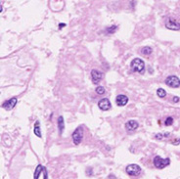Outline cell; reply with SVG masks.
<instances>
[{
    "label": "cell",
    "instance_id": "16",
    "mask_svg": "<svg viewBox=\"0 0 180 179\" xmlns=\"http://www.w3.org/2000/svg\"><path fill=\"white\" fill-rule=\"evenodd\" d=\"M157 95L160 98H165L166 96V92H165V89H163V88H158V89L157 90Z\"/></svg>",
    "mask_w": 180,
    "mask_h": 179
},
{
    "label": "cell",
    "instance_id": "4",
    "mask_svg": "<svg viewBox=\"0 0 180 179\" xmlns=\"http://www.w3.org/2000/svg\"><path fill=\"white\" fill-rule=\"evenodd\" d=\"M126 173L130 176H138L141 173V167L135 164H129L126 167Z\"/></svg>",
    "mask_w": 180,
    "mask_h": 179
},
{
    "label": "cell",
    "instance_id": "15",
    "mask_svg": "<svg viewBox=\"0 0 180 179\" xmlns=\"http://www.w3.org/2000/svg\"><path fill=\"white\" fill-rule=\"evenodd\" d=\"M34 134H35L37 137H41V131H40V123L39 121H36L35 123H34Z\"/></svg>",
    "mask_w": 180,
    "mask_h": 179
},
{
    "label": "cell",
    "instance_id": "12",
    "mask_svg": "<svg viewBox=\"0 0 180 179\" xmlns=\"http://www.w3.org/2000/svg\"><path fill=\"white\" fill-rule=\"evenodd\" d=\"M58 128H59V133L62 134V132H63L64 128H65V123H64V119L63 117L60 116L58 119Z\"/></svg>",
    "mask_w": 180,
    "mask_h": 179
},
{
    "label": "cell",
    "instance_id": "17",
    "mask_svg": "<svg viewBox=\"0 0 180 179\" xmlns=\"http://www.w3.org/2000/svg\"><path fill=\"white\" fill-rule=\"evenodd\" d=\"M117 29V26H109V28H106V33L112 34V33H115Z\"/></svg>",
    "mask_w": 180,
    "mask_h": 179
},
{
    "label": "cell",
    "instance_id": "8",
    "mask_svg": "<svg viewBox=\"0 0 180 179\" xmlns=\"http://www.w3.org/2000/svg\"><path fill=\"white\" fill-rule=\"evenodd\" d=\"M91 78H92L94 84H98L101 81V79L103 78V74L99 71L98 69H92L91 71Z\"/></svg>",
    "mask_w": 180,
    "mask_h": 179
},
{
    "label": "cell",
    "instance_id": "18",
    "mask_svg": "<svg viewBox=\"0 0 180 179\" xmlns=\"http://www.w3.org/2000/svg\"><path fill=\"white\" fill-rule=\"evenodd\" d=\"M95 91L99 95H103V94H105V88L102 87V86H97L95 89Z\"/></svg>",
    "mask_w": 180,
    "mask_h": 179
},
{
    "label": "cell",
    "instance_id": "9",
    "mask_svg": "<svg viewBox=\"0 0 180 179\" xmlns=\"http://www.w3.org/2000/svg\"><path fill=\"white\" fill-rule=\"evenodd\" d=\"M111 102L108 98H104V99H101L100 101L98 102V107L99 109L102 111H108L111 109Z\"/></svg>",
    "mask_w": 180,
    "mask_h": 179
},
{
    "label": "cell",
    "instance_id": "22",
    "mask_svg": "<svg viewBox=\"0 0 180 179\" xmlns=\"http://www.w3.org/2000/svg\"><path fill=\"white\" fill-rule=\"evenodd\" d=\"M64 26H66V24H60L59 25V28H63Z\"/></svg>",
    "mask_w": 180,
    "mask_h": 179
},
{
    "label": "cell",
    "instance_id": "10",
    "mask_svg": "<svg viewBox=\"0 0 180 179\" xmlns=\"http://www.w3.org/2000/svg\"><path fill=\"white\" fill-rule=\"evenodd\" d=\"M138 126H139V124L136 121H128L125 123V129L129 132L134 131V130L138 128Z\"/></svg>",
    "mask_w": 180,
    "mask_h": 179
},
{
    "label": "cell",
    "instance_id": "14",
    "mask_svg": "<svg viewBox=\"0 0 180 179\" xmlns=\"http://www.w3.org/2000/svg\"><path fill=\"white\" fill-rule=\"evenodd\" d=\"M152 52H153V49L149 46H145L140 50V53L144 56H148V55L152 54Z\"/></svg>",
    "mask_w": 180,
    "mask_h": 179
},
{
    "label": "cell",
    "instance_id": "5",
    "mask_svg": "<svg viewBox=\"0 0 180 179\" xmlns=\"http://www.w3.org/2000/svg\"><path fill=\"white\" fill-rule=\"evenodd\" d=\"M165 28L168 29H171V31H179L180 23H178L173 18H167L165 21Z\"/></svg>",
    "mask_w": 180,
    "mask_h": 179
},
{
    "label": "cell",
    "instance_id": "13",
    "mask_svg": "<svg viewBox=\"0 0 180 179\" xmlns=\"http://www.w3.org/2000/svg\"><path fill=\"white\" fill-rule=\"evenodd\" d=\"M44 169H45V167H43V165H41V164L37 165V167L35 168V172H34V177H33V179H38L40 173H41L42 171H44Z\"/></svg>",
    "mask_w": 180,
    "mask_h": 179
},
{
    "label": "cell",
    "instance_id": "7",
    "mask_svg": "<svg viewBox=\"0 0 180 179\" xmlns=\"http://www.w3.org/2000/svg\"><path fill=\"white\" fill-rule=\"evenodd\" d=\"M17 102H18V99L16 97H13L11 99H9V100L5 101V102L2 104V108L7 111L12 110V109H14V107L17 105Z\"/></svg>",
    "mask_w": 180,
    "mask_h": 179
},
{
    "label": "cell",
    "instance_id": "20",
    "mask_svg": "<svg viewBox=\"0 0 180 179\" xmlns=\"http://www.w3.org/2000/svg\"><path fill=\"white\" fill-rule=\"evenodd\" d=\"M163 136H165H165H169V133H165V134H157V135H156V138H157V139H162Z\"/></svg>",
    "mask_w": 180,
    "mask_h": 179
},
{
    "label": "cell",
    "instance_id": "19",
    "mask_svg": "<svg viewBox=\"0 0 180 179\" xmlns=\"http://www.w3.org/2000/svg\"><path fill=\"white\" fill-rule=\"evenodd\" d=\"M172 123H173V119L171 117H168L165 121V125H166V126H169V125H171Z\"/></svg>",
    "mask_w": 180,
    "mask_h": 179
},
{
    "label": "cell",
    "instance_id": "3",
    "mask_svg": "<svg viewBox=\"0 0 180 179\" xmlns=\"http://www.w3.org/2000/svg\"><path fill=\"white\" fill-rule=\"evenodd\" d=\"M72 141H74V145H79L82 141V138H83V129L81 126L77 127L76 130L72 133Z\"/></svg>",
    "mask_w": 180,
    "mask_h": 179
},
{
    "label": "cell",
    "instance_id": "2",
    "mask_svg": "<svg viewBox=\"0 0 180 179\" xmlns=\"http://www.w3.org/2000/svg\"><path fill=\"white\" fill-rule=\"evenodd\" d=\"M154 165L155 167L158 168V169H163V168H165V167H167L170 164V160H169V157H166V159H163V157H161L160 156H157L154 157Z\"/></svg>",
    "mask_w": 180,
    "mask_h": 179
},
{
    "label": "cell",
    "instance_id": "21",
    "mask_svg": "<svg viewBox=\"0 0 180 179\" xmlns=\"http://www.w3.org/2000/svg\"><path fill=\"white\" fill-rule=\"evenodd\" d=\"M178 101H179V98H178V97H176V96H175V97H173V102H174V103H177Z\"/></svg>",
    "mask_w": 180,
    "mask_h": 179
},
{
    "label": "cell",
    "instance_id": "11",
    "mask_svg": "<svg viewBox=\"0 0 180 179\" xmlns=\"http://www.w3.org/2000/svg\"><path fill=\"white\" fill-rule=\"evenodd\" d=\"M127 102H128V98L126 97L125 95H122V94L119 95L117 97V99H115V103H117V105L120 107L125 106L126 104H127Z\"/></svg>",
    "mask_w": 180,
    "mask_h": 179
},
{
    "label": "cell",
    "instance_id": "1",
    "mask_svg": "<svg viewBox=\"0 0 180 179\" xmlns=\"http://www.w3.org/2000/svg\"><path fill=\"white\" fill-rule=\"evenodd\" d=\"M131 68H132L133 71H136L138 74H144L145 71V63L143 60L139 58H135L131 62Z\"/></svg>",
    "mask_w": 180,
    "mask_h": 179
},
{
    "label": "cell",
    "instance_id": "6",
    "mask_svg": "<svg viewBox=\"0 0 180 179\" xmlns=\"http://www.w3.org/2000/svg\"><path fill=\"white\" fill-rule=\"evenodd\" d=\"M165 84L169 87L177 88L180 86V79L176 76H169L166 77Z\"/></svg>",
    "mask_w": 180,
    "mask_h": 179
}]
</instances>
